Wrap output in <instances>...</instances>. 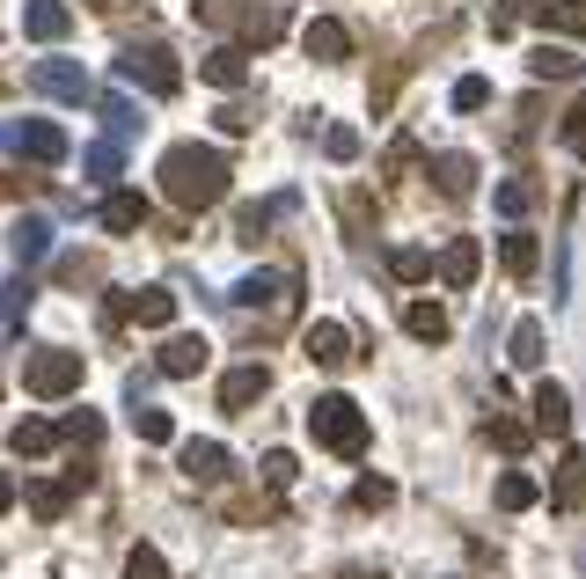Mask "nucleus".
I'll return each instance as SVG.
<instances>
[{"label": "nucleus", "instance_id": "obj_1", "mask_svg": "<svg viewBox=\"0 0 586 579\" xmlns=\"http://www.w3.org/2000/svg\"><path fill=\"white\" fill-rule=\"evenodd\" d=\"M228 155L220 147H198V140H183V147H169L161 155V198L177 213H206V206H220L228 198Z\"/></svg>", "mask_w": 586, "mask_h": 579}, {"label": "nucleus", "instance_id": "obj_2", "mask_svg": "<svg viewBox=\"0 0 586 579\" xmlns=\"http://www.w3.org/2000/svg\"><path fill=\"white\" fill-rule=\"evenodd\" d=\"M308 433H316V448H330V455H367V411H359L352 396H316V404H308Z\"/></svg>", "mask_w": 586, "mask_h": 579}, {"label": "nucleus", "instance_id": "obj_3", "mask_svg": "<svg viewBox=\"0 0 586 579\" xmlns=\"http://www.w3.org/2000/svg\"><path fill=\"white\" fill-rule=\"evenodd\" d=\"M118 81L125 88H147V96H177L183 67H177L169 45H125V52H118Z\"/></svg>", "mask_w": 586, "mask_h": 579}, {"label": "nucleus", "instance_id": "obj_4", "mask_svg": "<svg viewBox=\"0 0 586 579\" xmlns=\"http://www.w3.org/2000/svg\"><path fill=\"white\" fill-rule=\"evenodd\" d=\"M22 389H30L37 404H59V396H73L81 389V352H30L22 360Z\"/></svg>", "mask_w": 586, "mask_h": 579}, {"label": "nucleus", "instance_id": "obj_5", "mask_svg": "<svg viewBox=\"0 0 586 579\" xmlns=\"http://www.w3.org/2000/svg\"><path fill=\"white\" fill-rule=\"evenodd\" d=\"M0 147H8L16 161H44V169L73 155V147H67V133H59L52 118H8V125H0Z\"/></svg>", "mask_w": 586, "mask_h": 579}, {"label": "nucleus", "instance_id": "obj_6", "mask_svg": "<svg viewBox=\"0 0 586 579\" xmlns=\"http://www.w3.org/2000/svg\"><path fill=\"white\" fill-rule=\"evenodd\" d=\"M235 301H242V308H265L271 323H286L301 308V279H294V272H249V279L235 286Z\"/></svg>", "mask_w": 586, "mask_h": 579}, {"label": "nucleus", "instance_id": "obj_7", "mask_svg": "<svg viewBox=\"0 0 586 579\" xmlns=\"http://www.w3.org/2000/svg\"><path fill=\"white\" fill-rule=\"evenodd\" d=\"M30 88H37V96H52V104H89V96H96L89 73L73 67V59H37V67H30Z\"/></svg>", "mask_w": 586, "mask_h": 579}, {"label": "nucleus", "instance_id": "obj_8", "mask_svg": "<svg viewBox=\"0 0 586 579\" xmlns=\"http://www.w3.org/2000/svg\"><path fill=\"white\" fill-rule=\"evenodd\" d=\"M169 316H177V294H169V286H132V294H118V323H140V331H161Z\"/></svg>", "mask_w": 586, "mask_h": 579}, {"label": "nucleus", "instance_id": "obj_9", "mask_svg": "<svg viewBox=\"0 0 586 579\" xmlns=\"http://www.w3.org/2000/svg\"><path fill=\"white\" fill-rule=\"evenodd\" d=\"M301 52H308V59H322V67H338V59L352 52V37H345V22H338V16H316V22L301 30Z\"/></svg>", "mask_w": 586, "mask_h": 579}, {"label": "nucleus", "instance_id": "obj_10", "mask_svg": "<svg viewBox=\"0 0 586 579\" xmlns=\"http://www.w3.org/2000/svg\"><path fill=\"white\" fill-rule=\"evenodd\" d=\"M206 352H213L206 337H191V331H183V337H169V345H161V360H155V367L169 374V382H191V374L206 367Z\"/></svg>", "mask_w": 586, "mask_h": 579}, {"label": "nucleus", "instance_id": "obj_11", "mask_svg": "<svg viewBox=\"0 0 586 579\" xmlns=\"http://www.w3.org/2000/svg\"><path fill=\"white\" fill-rule=\"evenodd\" d=\"M183 477H191V484H220V477H228V448H220V440H183Z\"/></svg>", "mask_w": 586, "mask_h": 579}, {"label": "nucleus", "instance_id": "obj_12", "mask_svg": "<svg viewBox=\"0 0 586 579\" xmlns=\"http://www.w3.org/2000/svg\"><path fill=\"white\" fill-rule=\"evenodd\" d=\"M22 30H30L37 45H59V37L73 30V8L67 0H30V8H22Z\"/></svg>", "mask_w": 586, "mask_h": 579}, {"label": "nucleus", "instance_id": "obj_13", "mask_svg": "<svg viewBox=\"0 0 586 579\" xmlns=\"http://www.w3.org/2000/svg\"><path fill=\"white\" fill-rule=\"evenodd\" d=\"M477 272H484V243H477V235H455V243L440 249V279L447 286H469Z\"/></svg>", "mask_w": 586, "mask_h": 579}, {"label": "nucleus", "instance_id": "obj_14", "mask_svg": "<svg viewBox=\"0 0 586 579\" xmlns=\"http://www.w3.org/2000/svg\"><path fill=\"white\" fill-rule=\"evenodd\" d=\"M308 360H316V367H345V360H352V337H345V323H308Z\"/></svg>", "mask_w": 586, "mask_h": 579}, {"label": "nucleus", "instance_id": "obj_15", "mask_svg": "<svg viewBox=\"0 0 586 579\" xmlns=\"http://www.w3.org/2000/svg\"><path fill=\"white\" fill-rule=\"evenodd\" d=\"M198 73H206L213 88H242L249 81V52H242V45H213V52L198 59Z\"/></svg>", "mask_w": 586, "mask_h": 579}, {"label": "nucleus", "instance_id": "obj_16", "mask_svg": "<svg viewBox=\"0 0 586 579\" xmlns=\"http://www.w3.org/2000/svg\"><path fill=\"white\" fill-rule=\"evenodd\" d=\"M528 411H535V433H550V440L572 425V396H565L557 382H535V404H528Z\"/></svg>", "mask_w": 586, "mask_h": 579}, {"label": "nucleus", "instance_id": "obj_17", "mask_svg": "<svg viewBox=\"0 0 586 579\" xmlns=\"http://www.w3.org/2000/svg\"><path fill=\"white\" fill-rule=\"evenodd\" d=\"M265 389H271V374H265V367H235L228 382H220V411H249V404H265Z\"/></svg>", "mask_w": 586, "mask_h": 579}, {"label": "nucleus", "instance_id": "obj_18", "mask_svg": "<svg viewBox=\"0 0 586 579\" xmlns=\"http://www.w3.org/2000/svg\"><path fill=\"white\" fill-rule=\"evenodd\" d=\"M96 220H103V235H132V228H147V198L140 192H110Z\"/></svg>", "mask_w": 586, "mask_h": 579}, {"label": "nucleus", "instance_id": "obj_19", "mask_svg": "<svg viewBox=\"0 0 586 579\" xmlns=\"http://www.w3.org/2000/svg\"><path fill=\"white\" fill-rule=\"evenodd\" d=\"M404 331L418 337V345H440V337H447V308H440V301H410V308H404Z\"/></svg>", "mask_w": 586, "mask_h": 579}, {"label": "nucleus", "instance_id": "obj_20", "mask_svg": "<svg viewBox=\"0 0 586 579\" xmlns=\"http://www.w3.org/2000/svg\"><path fill=\"white\" fill-rule=\"evenodd\" d=\"M59 440H67V433H59L52 419H22L16 433H8V448H16V455H52Z\"/></svg>", "mask_w": 586, "mask_h": 579}, {"label": "nucleus", "instance_id": "obj_21", "mask_svg": "<svg viewBox=\"0 0 586 579\" xmlns=\"http://www.w3.org/2000/svg\"><path fill=\"white\" fill-rule=\"evenodd\" d=\"M8 249H16V264H37L44 249H52V220H16V235H8Z\"/></svg>", "mask_w": 586, "mask_h": 579}, {"label": "nucleus", "instance_id": "obj_22", "mask_svg": "<svg viewBox=\"0 0 586 579\" xmlns=\"http://www.w3.org/2000/svg\"><path fill=\"white\" fill-rule=\"evenodd\" d=\"M498 264H506V272H514V279H528L535 264H543V249H535V235H498Z\"/></svg>", "mask_w": 586, "mask_h": 579}, {"label": "nucleus", "instance_id": "obj_23", "mask_svg": "<svg viewBox=\"0 0 586 579\" xmlns=\"http://www.w3.org/2000/svg\"><path fill=\"white\" fill-rule=\"evenodd\" d=\"M73 492H81L73 477H59V484H30V513H37V521H59V513L73 507Z\"/></svg>", "mask_w": 586, "mask_h": 579}, {"label": "nucleus", "instance_id": "obj_24", "mask_svg": "<svg viewBox=\"0 0 586 579\" xmlns=\"http://www.w3.org/2000/svg\"><path fill=\"white\" fill-rule=\"evenodd\" d=\"M433 176H440L447 198H469V184H477V161H469V155H440V161H433Z\"/></svg>", "mask_w": 586, "mask_h": 579}, {"label": "nucleus", "instance_id": "obj_25", "mask_svg": "<svg viewBox=\"0 0 586 579\" xmlns=\"http://www.w3.org/2000/svg\"><path fill=\"white\" fill-rule=\"evenodd\" d=\"M550 499H557L565 513L586 499V455H565V462H557V492H550Z\"/></svg>", "mask_w": 586, "mask_h": 579}, {"label": "nucleus", "instance_id": "obj_26", "mask_svg": "<svg viewBox=\"0 0 586 579\" xmlns=\"http://www.w3.org/2000/svg\"><path fill=\"white\" fill-rule=\"evenodd\" d=\"M528 73H535V81H572V73H579V59H572L565 45H543V52L528 59Z\"/></svg>", "mask_w": 586, "mask_h": 579}, {"label": "nucleus", "instance_id": "obj_27", "mask_svg": "<svg viewBox=\"0 0 586 579\" xmlns=\"http://www.w3.org/2000/svg\"><path fill=\"white\" fill-rule=\"evenodd\" d=\"M506 360H514V367H543V323L535 316L514 323V352H506Z\"/></svg>", "mask_w": 586, "mask_h": 579}, {"label": "nucleus", "instance_id": "obj_28", "mask_svg": "<svg viewBox=\"0 0 586 579\" xmlns=\"http://www.w3.org/2000/svg\"><path fill=\"white\" fill-rule=\"evenodd\" d=\"M132 433H140L147 448H161V440H177V419H169V411H155V404H132Z\"/></svg>", "mask_w": 586, "mask_h": 579}, {"label": "nucleus", "instance_id": "obj_29", "mask_svg": "<svg viewBox=\"0 0 586 579\" xmlns=\"http://www.w3.org/2000/svg\"><path fill=\"white\" fill-rule=\"evenodd\" d=\"M286 206H294V198H271V206H242V213H235V235H242V243H257V235H265Z\"/></svg>", "mask_w": 586, "mask_h": 579}, {"label": "nucleus", "instance_id": "obj_30", "mask_svg": "<svg viewBox=\"0 0 586 579\" xmlns=\"http://www.w3.org/2000/svg\"><path fill=\"white\" fill-rule=\"evenodd\" d=\"M543 22L565 37H586V0H543Z\"/></svg>", "mask_w": 586, "mask_h": 579}, {"label": "nucleus", "instance_id": "obj_31", "mask_svg": "<svg viewBox=\"0 0 586 579\" xmlns=\"http://www.w3.org/2000/svg\"><path fill=\"white\" fill-rule=\"evenodd\" d=\"M125 579H169V558L155 543H132L125 550Z\"/></svg>", "mask_w": 586, "mask_h": 579}, {"label": "nucleus", "instance_id": "obj_32", "mask_svg": "<svg viewBox=\"0 0 586 579\" xmlns=\"http://www.w3.org/2000/svg\"><path fill=\"white\" fill-rule=\"evenodd\" d=\"M30 294H37L30 279H8V286H0V331H16V323L30 316Z\"/></svg>", "mask_w": 586, "mask_h": 579}, {"label": "nucleus", "instance_id": "obj_33", "mask_svg": "<svg viewBox=\"0 0 586 579\" xmlns=\"http://www.w3.org/2000/svg\"><path fill=\"white\" fill-rule=\"evenodd\" d=\"M191 16L206 22V30H235V22H249V8H242V0H198Z\"/></svg>", "mask_w": 586, "mask_h": 579}, {"label": "nucleus", "instance_id": "obj_34", "mask_svg": "<svg viewBox=\"0 0 586 579\" xmlns=\"http://www.w3.org/2000/svg\"><path fill=\"white\" fill-rule=\"evenodd\" d=\"M498 507H506V513H528L535 507V477L506 470V477H498Z\"/></svg>", "mask_w": 586, "mask_h": 579}, {"label": "nucleus", "instance_id": "obj_35", "mask_svg": "<svg viewBox=\"0 0 586 579\" xmlns=\"http://www.w3.org/2000/svg\"><path fill=\"white\" fill-rule=\"evenodd\" d=\"M491 206L506 213V220H520V213L535 206V184H520V176H506V184H498V192H491Z\"/></svg>", "mask_w": 586, "mask_h": 579}, {"label": "nucleus", "instance_id": "obj_36", "mask_svg": "<svg viewBox=\"0 0 586 579\" xmlns=\"http://www.w3.org/2000/svg\"><path fill=\"white\" fill-rule=\"evenodd\" d=\"M118 161H125L118 140H96L89 155H81V169H89V184H110V176H118Z\"/></svg>", "mask_w": 586, "mask_h": 579}, {"label": "nucleus", "instance_id": "obj_37", "mask_svg": "<svg viewBox=\"0 0 586 579\" xmlns=\"http://www.w3.org/2000/svg\"><path fill=\"white\" fill-rule=\"evenodd\" d=\"M433 272V257L426 249H389V279H404V286H418Z\"/></svg>", "mask_w": 586, "mask_h": 579}, {"label": "nucleus", "instance_id": "obj_38", "mask_svg": "<svg viewBox=\"0 0 586 579\" xmlns=\"http://www.w3.org/2000/svg\"><path fill=\"white\" fill-rule=\"evenodd\" d=\"M389 499H396V484H389V477H359V484H352V507H389Z\"/></svg>", "mask_w": 586, "mask_h": 579}, {"label": "nucleus", "instance_id": "obj_39", "mask_svg": "<svg viewBox=\"0 0 586 579\" xmlns=\"http://www.w3.org/2000/svg\"><path fill=\"white\" fill-rule=\"evenodd\" d=\"M322 155L330 161H359V133L352 125H330V133H322Z\"/></svg>", "mask_w": 586, "mask_h": 579}, {"label": "nucleus", "instance_id": "obj_40", "mask_svg": "<svg viewBox=\"0 0 586 579\" xmlns=\"http://www.w3.org/2000/svg\"><path fill=\"white\" fill-rule=\"evenodd\" d=\"M484 433H491V448H506V455H520V448H528V425H520V419H491Z\"/></svg>", "mask_w": 586, "mask_h": 579}, {"label": "nucleus", "instance_id": "obj_41", "mask_svg": "<svg viewBox=\"0 0 586 579\" xmlns=\"http://www.w3.org/2000/svg\"><path fill=\"white\" fill-rule=\"evenodd\" d=\"M491 104V81H484V73H463V81H455V110H484Z\"/></svg>", "mask_w": 586, "mask_h": 579}, {"label": "nucleus", "instance_id": "obj_42", "mask_svg": "<svg viewBox=\"0 0 586 579\" xmlns=\"http://www.w3.org/2000/svg\"><path fill=\"white\" fill-rule=\"evenodd\" d=\"M59 433H67V440H81V448H89V440L103 433V419H96V411H67V419H59Z\"/></svg>", "mask_w": 586, "mask_h": 579}, {"label": "nucleus", "instance_id": "obj_43", "mask_svg": "<svg viewBox=\"0 0 586 579\" xmlns=\"http://www.w3.org/2000/svg\"><path fill=\"white\" fill-rule=\"evenodd\" d=\"M565 147L586 161V104H572V110H565Z\"/></svg>", "mask_w": 586, "mask_h": 579}, {"label": "nucleus", "instance_id": "obj_44", "mask_svg": "<svg viewBox=\"0 0 586 579\" xmlns=\"http://www.w3.org/2000/svg\"><path fill=\"white\" fill-rule=\"evenodd\" d=\"M213 125H220V133H228V140H235V133H249V125H257V118H249L242 104H220V110H213Z\"/></svg>", "mask_w": 586, "mask_h": 579}, {"label": "nucleus", "instance_id": "obj_45", "mask_svg": "<svg viewBox=\"0 0 586 579\" xmlns=\"http://www.w3.org/2000/svg\"><path fill=\"white\" fill-rule=\"evenodd\" d=\"M103 118H110V133H132V125H140V118H132V104H125V96H103Z\"/></svg>", "mask_w": 586, "mask_h": 579}, {"label": "nucleus", "instance_id": "obj_46", "mask_svg": "<svg viewBox=\"0 0 586 579\" xmlns=\"http://www.w3.org/2000/svg\"><path fill=\"white\" fill-rule=\"evenodd\" d=\"M265 484H294V455H286V448L265 455Z\"/></svg>", "mask_w": 586, "mask_h": 579}, {"label": "nucleus", "instance_id": "obj_47", "mask_svg": "<svg viewBox=\"0 0 586 579\" xmlns=\"http://www.w3.org/2000/svg\"><path fill=\"white\" fill-rule=\"evenodd\" d=\"M8 507H16V477L0 470V513H8Z\"/></svg>", "mask_w": 586, "mask_h": 579}, {"label": "nucleus", "instance_id": "obj_48", "mask_svg": "<svg viewBox=\"0 0 586 579\" xmlns=\"http://www.w3.org/2000/svg\"><path fill=\"white\" fill-rule=\"evenodd\" d=\"M352 579H381V572H352Z\"/></svg>", "mask_w": 586, "mask_h": 579}]
</instances>
